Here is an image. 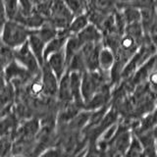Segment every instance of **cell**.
Segmentation results:
<instances>
[{"label": "cell", "mask_w": 157, "mask_h": 157, "mask_svg": "<svg viewBox=\"0 0 157 157\" xmlns=\"http://www.w3.org/2000/svg\"><path fill=\"white\" fill-rule=\"evenodd\" d=\"M135 135L139 137V140L142 145L144 155H147V156L157 155L156 140H155V136L153 135V132H152V130L137 132V134H135Z\"/></svg>", "instance_id": "cell-14"}, {"label": "cell", "mask_w": 157, "mask_h": 157, "mask_svg": "<svg viewBox=\"0 0 157 157\" xmlns=\"http://www.w3.org/2000/svg\"><path fill=\"white\" fill-rule=\"evenodd\" d=\"M70 36H71V33H69L68 29H59L56 36L45 44V48H44V53H43L44 61H45L46 58L49 55H51L52 53L63 50Z\"/></svg>", "instance_id": "cell-7"}, {"label": "cell", "mask_w": 157, "mask_h": 157, "mask_svg": "<svg viewBox=\"0 0 157 157\" xmlns=\"http://www.w3.org/2000/svg\"><path fill=\"white\" fill-rule=\"evenodd\" d=\"M28 44L29 48H31L32 52L33 53V55L37 59L39 65L41 67L43 64L45 63L44 57H43V53H44V48H45L46 42L42 40V39L32 29L31 34H29V36L28 38Z\"/></svg>", "instance_id": "cell-13"}, {"label": "cell", "mask_w": 157, "mask_h": 157, "mask_svg": "<svg viewBox=\"0 0 157 157\" xmlns=\"http://www.w3.org/2000/svg\"><path fill=\"white\" fill-rule=\"evenodd\" d=\"M132 134L130 127L126 123H119L116 134L108 142L107 151L112 155H125L130 145Z\"/></svg>", "instance_id": "cell-3"}, {"label": "cell", "mask_w": 157, "mask_h": 157, "mask_svg": "<svg viewBox=\"0 0 157 157\" xmlns=\"http://www.w3.org/2000/svg\"><path fill=\"white\" fill-rule=\"evenodd\" d=\"M40 81L43 86V95L47 97L56 96L59 81L46 63L40 68Z\"/></svg>", "instance_id": "cell-6"}, {"label": "cell", "mask_w": 157, "mask_h": 157, "mask_svg": "<svg viewBox=\"0 0 157 157\" xmlns=\"http://www.w3.org/2000/svg\"><path fill=\"white\" fill-rule=\"evenodd\" d=\"M149 38H150V40L152 41V43H153L154 45L157 47V32L154 33H152V34H150Z\"/></svg>", "instance_id": "cell-24"}, {"label": "cell", "mask_w": 157, "mask_h": 157, "mask_svg": "<svg viewBox=\"0 0 157 157\" xmlns=\"http://www.w3.org/2000/svg\"><path fill=\"white\" fill-rule=\"evenodd\" d=\"M3 22H0V38H1V34H2V31H3Z\"/></svg>", "instance_id": "cell-26"}, {"label": "cell", "mask_w": 157, "mask_h": 157, "mask_svg": "<svg viewBox=\"0 0 157 157\" xmlns=\"http://www.w3.org/2000/svg\"><path fill=\"white\" fill-rule=\"evenodd\" d=\"M18 127L17 116L11 111L0 118V136H11L14 140Z\"/></svg>", "instance_id": "cell-12"}, {"label": "cell", "mask_w": 157, "mask_h": 157, "mask_svg": "<svg viewBox=\"0 0 157 157\" xmlns=\"http://www.w3.org/2000/svg\"><path fill=\"white\" fill-rule=\"evenodd\" d=\"M67 71L69 72H78V73H83L86 71L85 60H83L82 55L81 51L78 50L75 55L69 60L67 64Z\"/></svg>", "instance_id": "cell-18"}, {"label": "cell", "mask_w": 157, "mask_h": 157, "mask_svg": "<svg viewBox=\"0 0 157 157\" xmlns=\"http://www.w3.org/2000/svg\"><path fill=\"white\" fill-rule=\"evenodd\" d=\"M56 96L58 100L61 102V104L73 102L70 90V75H69V71H66L62 78L59 80Z\"/></svg>", "instance_id": "cell-15"}, {"label": "cell", "mask_w": 157, "mask_h": 157, "mask_svg": "<svg viewBox=\"0 0 157 157\" xmlns=\"http://www.w3.org/2000/svg\"><path fill=\"white\" fill-rule=\"evenodd\" d=\"M103 46L101 42H90L82 45L80 51L85 60L86 71H96L98 67V56H99L100 49Z\"/></svg>", "instance_id": "cell-5"}, {"label": "cell", "mask_w": 157, "mask_h": 157, "mask_svg": "<svg viewBox=\"0 0 157 157\" xmlns=\"http://www.w3.org/2000/svg\"><path fill=\"white\" fill-rule=\"evenodd\" d=\"M121 10L124 14L127 25L140 22V9L132 5H125Z\"/></svg>", "instance_id": "cell-19"}, {"label": "cell", "mask_w": 157, "mask_h": 157, "mask_svg": "<svg viewBox=\"0 0 157 157\" xmlns=\"http://www.w3.org/2000/svg\"><path fill=\"white\" fill-rule=\"evenodd\" d=\"M14 59L18 63H20L23 67L32 74L33 76H37L40 74V65L37 61L36 56L33 55L31 48H29L28 41L24 43L22 46H20L13 50Z\"/></svg>", "instance_id": "cell-4"}, {"label": "cell", "mask_w": 157, "mask_h": 157, "mask_svg": "<svg viewBox=\"0 0 157 157\" xmlns=\"http://www.w3.org/2000/svg\"><path fill=\"white\" fill-rule=\"evenodd\" d=\"M73 18L74 15L63 0H52L50 13L45 21L56 29H68Z\"/></svg>", "instance_id": "cell-2"}, {"label": "cell", "mask_w": 157, "mask_h": 157, "mask_svg": "<svg viewBox=\"0 0 157 157\" xmlns=\"http://www.w3.org/2000/svg\"><path fill=\"white\" fill-rule=\"evenodd\" d=\"M7 20L6 11H5V4L4 0H0V22H5Z\"/></svg>", "instance_id": "cell-23"}, {"label": "cell", "mask_w": 157, "mask_h": 157, "mask_svg": "<svg viewBox=\"0 0 157 157\" xmlns=\"http://www.w3.org/2000/svg\"><path fill=\"white\" fill-rule=\"evenodd\" d=\"M45 63L47 64L49 69L54 73V75L56 76V78L59 81L67 71L66 58H65V53H64V49L49 55L46 58Z\"/></svg>", "instance_id": "cell-8"}, {"label": "cell", "mask_w": 157, "mask_h": 157, "mask_svg": "<svg viewBox=\"0 0 157 157\" xmlns=\"http://www.w3.org/2000/svg\"><path fill=\"white\" fill-rule=\"evenodd\" d=\"M32 29L25 27L21 23L7 19L3 24L1 40L5 46L14 50L28 41Z\"/></svg>", "instance_id": "cell-1"}, {"label": "cell", "mask_w": 157, "mask_h": 157, "mask_svg": "<svg viewBox=\"0 0 157 157\" xmlns=\"http://www.w3.org/2000/svg\"><path fill=\"white\" fill-rule=\"evenodd\" d=\"M76 36L78 37L81 45H83V44L90 42H101L103 34L96 26L90 23L85 29L78 33Z\"/></svg>", "instance_id": "cell-10"}, {"label": "cell", "mask_w": 157, "mask_h": 157, "mask_svg": "<svg viewBox=\"0 0 157 157\" xmlns=\"http://www.w3.org/2000/svg\"><path fill=\"white\" fill-rule=\"evenodd\" d=\"M74 16L87 12V4L86 0H63Z\"/></svg>", "instance_id": "cell-20"}, {"label": "cell", "mask_w": 157, "mask_h": 157, "mask_svg": "<svg viewBox=\"0 0 157 157\" xmlns=\"http://www.w3.org/2000/svg\"><path fill=\"white\" fill-rule=\"evenodd\" d=\"M125 155H127V156H140V155H144L142 145L140 144L139 137H137L134 134V132L132 134V139H131L130 145H129V147H128Z\"/></svg>", "instance_id": "cell-21"}, {"label": "cell", "mask_w": 157, "mask_h": 157, "mask_svg": "<svg viewBox=\"0 0 157 157\" xmlns=\"http://www.w3.org/2000/svg\"><path fill=\"white\" fill-rule=\"evenodd\" d=\"M115 62V54L109 48L105 46H102L99 52V56H98V67L102 72L110 73L111 69L114 65Z\"/></svg>", "instance_id": "cell-16"}, {"label": "cell", "mask_w": 157, "mask_h": 157, "mask_svg": "<svg viewBox=\"0 0 157 157\" xmlns=\"http://www.w3.org/2000/svg\"><path fill=\"white\" fill-rule=\"evenodd\" d=\"M70 75V90L72 94L73 102L77 106L83 109V102L82 96V90H81V82H82V73L78 72H69Z\"/></svg>", "instance_id": "cell-11"}, {"label": "cell", "mask_w": 157, "mask_h": 157, "mask_svg": "<svg viewBox=\"0 0 157 157\" xmlns=\"http://www.w3.org/2000/svg\"><path fill=\"white\" fill-rule=\"evenodd\" d=\"M88 24H90V19H88L87 13L77 15V16H74L70 25H69L68 31L71 34H77L82 29H85Z\"/></svg>", "instance_id": "cell-17"}, {"label": "cell", "mask_w": 157, "mask_h": 157, "mask_svg": "<svg viewBox=\"0 0 157 157\" xmlns=\"http://www.w3.org/2000/svg\"><path fill=\"white\" fill-rule=\"evenodd\" d=\"M16 97V90L12 83L7 82L0 91V118L11 112Z\"/></svg>", "instance_id": "cell-9"}, {"label": "cell", "mask_w": 157, "mask_h": 157, "mask_svg": "<svg viewBox=\"0 0 157 157\" xmlns=\"http://www.w3.org/2000/svg\"><path fill=\"white\" fill-rule=\"evenodd\" d=\"M14 59L13 49L7 46H4L0 49V77L3 76L5 67Z\"/></svg>", "instance_id": "cell-22"}, {"label": "cell", "mask_w": 157, "mask_h": 157, "mask_svg": "<svg viewBox=\"0 0 157 157\" xmlns=\"http://www.w3.org/2000/svg\"><path fill=\"white\" fill-rule=\"evenodd\" d=\"M153 70H157V48L155 53L153 54Z\"/></svg>", "instance_id": "cell-25"}]
</instances>
